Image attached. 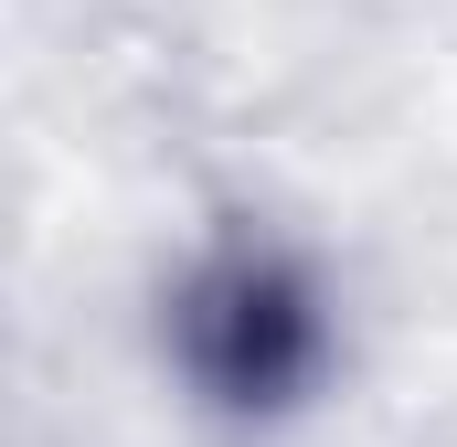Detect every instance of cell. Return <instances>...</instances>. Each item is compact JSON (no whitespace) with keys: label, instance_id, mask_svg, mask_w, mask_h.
Instances as JSON below:
<instances>
[{"label":"cell","instance_id":"cell-1","mask_svg":"<svg viewBox=\"0 0 457 447\" xmlns=\"http://www.w3.org/2000/svg\"><path fill=\"white\" fill-rule=\"evenodd\" d=\"M320 299H309V277L287 266V256H255V245H234L213 256L192 288H181V362H192V384L213 394V405H287L309 373H320Z\"/></svg>","mask_w":457,"mask_h":447}]
</instances>
